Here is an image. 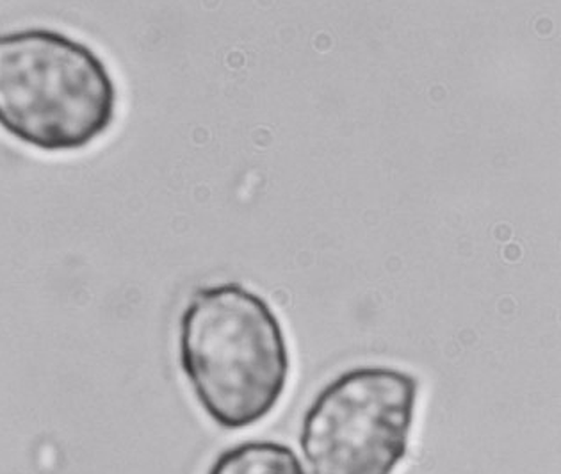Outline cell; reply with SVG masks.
<instances>
[{"mask_svg": "<svg viewBox=\"0 0 561 474\" xmlns=\"http://www.w3.org/2000/svg\"><path fill=\"white\" fill-rule=\"evenodd\" d=\"M181 365L198 404L225 430H243L280 404L290 373L280 319L236 282L201 287L184 308Z\"/></svg>", "mask_w": 561, "mask_h": 474, "instance_id": "obj_1", "label": "cell"}, {"mask_svg": "<svg viewBox=\"0 0 561 474\" xmlns=\"http://www.w3.org/2000/svg\"><path fill=\"white\" fill-rule=\"evenodd\" d=\"M207 474H305L293 448L275 441H247L225 450Z\"/></svg>", "mask_w": 561, "mask_h": 474, "instance_id": "obj_4", "label": "cell"}, {"mask_svg": "<svg viewBox=\"0 0 561 474\" xmlns=\"http://www.w3.org/2000/svg\"><path fill=\"white\" fill-rule=\"evenodd\" d=\"M417 396L409 371L360 365L341 373L301 421L310 474H394L409 453Z\"/></svg>", "mask_w": 561, "mask_h": 474, "instance_id": "obj_3", "label": "cell"}, {"mask_svg": "<svg viewBox=\"0 0 561 474\" xmlns=\"http://www.w3.org/2000/svg\"><path fill=\"white\" fill-rule=\"evenodd\" d=\"M118 88L87 43L54 29L0 34V128L42 153H77L110 133Z\"/></svg>", "mask_w": 561, "mask_h": 474, "instance_id": "obj_2", "label": "cell"}]
</instances>
